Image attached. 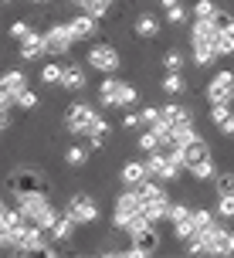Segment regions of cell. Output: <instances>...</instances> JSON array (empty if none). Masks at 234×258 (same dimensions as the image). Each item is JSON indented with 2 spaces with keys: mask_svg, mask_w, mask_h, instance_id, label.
Wrapping results in <instances>:
<instances>
[{
  "mask_svg": "<svg viewBox=\"0 0 234 258\" xmlns=\"http://www.w3.org/2000/svg\"><path fill=\"white\" fill-rule=\"evenodd\" d=\"M112 224H116V231H122L126 238H132L136 231L149 228V221H146V214H143V201H139V194L132 190V187H126V190L116 197Z\"/></svg>",
  "mask_w": 234,
  "mask_h": 258,
  "instance_id": "obj_1",
  "label": "cell"
},
{
  "mask_svg": "<svg viewBox=\"0 0 234 258\" xmlns=\"http://www.w3.org/2000/svg\"><path fill=\"white\" fill-rule=\"evenodd\" d=\"M65 24H68V31H71V41H75V44L99 34V17H92V14H85V11H78L75 17H68Z\"/></svg>",
  "mask_w": 234,
  "mask_h": 258,
  "instance_id": "obj_11",
  "label": "cell"
},
{
  "mask_svg": "<svg viewBox=\"0 0 234 258\" xmlns=\"http://www.w3.org/2000/svg\"><path fill=\"white\" fill-rule=\"evenodd\" d=\"M75 231H78V224L68 218L65 211H61V214H58V221L48 228V238H51V241H58V245H68V241L75 238Z\"/></svg>",
  "mask_w": 234,
  "mask_h": 258,
  "instance_id": "obj_16",
  "label": "cell"
},
{
  "mask_svg": "<svg viewBox=\"0 0 234 258\" xmlns=\"http://www.w3.org/2000/svg\"><path fill=\"white\" fill-rule=\"evenodd\" d=\"M160 89L167 92V95H183L187 92V78H183V72H163V78H160Z\"/></svg>",
  "mask_w": 234,
  "mask_h": 258,
  "instance_id": "obj_21",
  "label": "cell"
},
{
  "mask_svg": "<svg viewBox=\"0 0 234 258\" xmlns=\"http://www.w3.org/2000/svg\"><path fill=\"white\" fill-rule=\"evenodd\" d=\"M190 58H194L197 68H210V64L217 61L214 41H190Z\"/></svg>",
  "mask_w": 234,
  "mask_h": 258,
  "instance_id": "obj_17",
  "label": "cell"
},
{
  "mask_svg": "<svg viewBox=\"0 0 234 258\" xmlns=\"http://www.w3.org/2000/svg\"><path fill=\"white\" fill-rule=\"evenodd\" d=\"M197 238L204 241L207 255H234V231L231 228H221L217 221L210 228H204V231H197Z\"/></svg>",
  "mask_w": 234,
  "mask_h": 258,
  "instance_id": "obj_5",
  "label": "cell"
},
{
  "mask_svg": "<svg viewBox=\"0 0 234 258\" xmlns=\"http://www.w3.org/2000/svg\"><path fill=\"white\" fill-rule=\"evenodd\" d=\"M17 211L24 214L27 224H38V228H51L54 221H58V207H54V201L48 197V190H34V194H21L17 197Z\"/></svg>",
  "mask_w": 234,
  "mask_h": 258,
  "instance_id": "obj_2",
  "label": "cell"
},
{
  "mask_svg": "<svg viewBox=\"0 0 234 258\" xmlns=\"http://www.w3.org/2000/svg\"><path fill=\"white\" fill-rule=\"evenodd\" d=\"M65 214L75 221L78 228H85V224H95L99 221V204L92 201L89 194H75L71 201H65Z\"/></svg>",
  "mask_w": 234,
  "mask_h": 258,
  "instance_id": "obj_8",
  "label": "cell"
},
{
  "mask_svg": "<svg viewBox=\"0 0 234 258\" xmlns=\"http://www.w3.org/2000/svg\"><path fill=\"white\" fill-rule=\"evenodd\" d=\"M31 31H34V27L27 24V21H14V24L7 27V38H11V41H24Z\"/></svg>",
  "mask_w": 234,
  "mask_h": 258,
  "instance_id": "obj_36",
  "label": "cell"
},
{
  "mask_svg": "<svg viewBox=\"0 0 234 258\" xmlns=\"http://www.w3.org/2000/svg\"><path fill=\"white\" fill-rule=\"evenodd\" d=\"M210 21H214V31H217V34H227V31H234V17L224 11V7H217V14H214Z\"/></svg>",
  "mask_w": 234,
  "mask_h": 258,
  "instance_id": "obj_33",
  "label": "cell"
},
{
  "mask_svg": "<svg viewBox=\"0 0 234 258\" xmlns=\"http://www.w3.org/2000/svg\"><path fill=\"white\" fill-rule=\"evenodd\" d=\"M99 102L102 105H122V109H132V105L139 102V89L129 85V82H122L116 75H105L102 85H99Z\"/></svg>",
  "mask_w": 234,
  "mask_h": 258,
  "instance_id": "obj_3",
  "label": "cell"
},
{
  "mask_svg": "<svg viewBox=\"0 0 234 258\" xmlns=\"http://www.w3.org/2000/svg\"><path fill=\"white\" fill-rule=\"evenodd\" d=\"M214 221H217V214H214V211H207V207H194V211H190V224H194V234H197V231H204V228H210Z\"/></svg>",
  "mask_w": 234,
  "mask_h": 258,
  "instance_id": "obj_26",
  "label": "cell"
},
{
  "mask_svg": "<svg viewBox=\"0 0 234 258\" xmlns=\"http://www.w3.org/2000/svg\"><path fill=\"white\" fill-rule=\"evenodd\" d=\"M180 150H183V170H190L194 163H200V160H207V156H210V146L200 140V136L190 140L187 146H180Z\"/></svg>",
  "mask_w": 234,
  "mask_h": 258,
  "instance_id": "obj_18",
  "label": "cell"
},
{
  "mask_svg": "<svg viewBox=\"0 0 234 258\" xmlns=\"http://www.w3.org/2000/svg\"><path fill=\"white\" fill-rule=\"evenodd\" d=\"M92 160V150L85 146V140H78V143H71V146H65V163L71 170H78V167H85Z\"/></svg>",
  "mask_w": 234,
  "mask_h": 258,
  "instance_id": "obj_20",
  "label": "cell"
},
{
  "mask_svg": "<svg viewBox=\"0 0 234 258\" xmlns=\"http://www.w3.org/2000/svg\"><path fill=\"white\" fill-rule=\"evenodd\" d=\"M214 51H217V58L234 54V31H227V34H217V38H214Z\"/></svg>",
  "mask_w": 234,
  "mask_h": 258,
  "instance_id": "obj_34",
  "label": "cell"
},
{
  "mask_svg": "<svg viewBox=\"0 0 234 258\" xmlns=\"http://www.w3.org/2000/svg\"><path fill=\"white\" fill-rule=\"evenodd\" d=\"M85 61H89V68H95L99 75H116L119 68H122V54H119V48H112L109 41H99V44L89 48Z\"/></svg>",
  "mask_w": 234,
  "mask_h": 258,
  "instance_id": "obj_4",
  "label": "cell"
},
{
  "mask_svg": "<svg viewBox=\"0 0 234 258\" xmlns=\"http://www.w3.org/2000/svg\"><path fill=\"white\" fill-rule=\"evenodd\" d=\"M146 177H149V173H146V163H143V160H129V163L122 167V173H119L122 187H139Z\"/></svg>",
  "mask_w": 234,
  "mask_h": 258,
  "instance_id": "obj_19",
  "label": "cell"
},
{
  "mask_svg": "<svg viewBox=\"0 0 234 258\" xmlns=\"http://www.w3.org/2000/svg\"><path fill=\"white\" fill-rule=\"evenodd\" d=\"M214 214L224 221H234V194H217V207H214Z\"/></svg>",
  "mask_w": 234,
  "mask_h": 258,
  "instance_id": "obj_29",
  "label": "cell"
},
{
  "mask_svg": "<svg viewBox=\"0 0 234 258\" xmlns=\"http://www.w3.org/2000/svg\"><path fill=\"white\" fill-rule=\"evenodd\" d=\"M163 68H167V72H183V54L177 51V48H170V51L163 54Z\"/></svg>",
  "mask_w": 234,
  "mask_h": 258,
  "instance_id": "obj_37",
  "label": "cell"
},
{
  "mask_svg": "<svg viewBox=\"0 0 234 258\" xmlns=\"http://www.w3.org/2000/svg\"><path fill=\"white\" fill-rule=\"evenodd\" d=\"M4 207H7V204H4V197H0V211H4Z\"/></svg>",
  "mask_w": 234,
  "mask_h": 258,
  "instance_id": "obj_45",
  "label": "cell"
},
{
  "mask_svg": "<svg viewBox=\"0 0 234 258\" xmlns=\"http://www.w3.org/2000/svg\"><path fill=\"white\" fill-rule=\"evenodd\" d=\"M41 85H61V64H58V58L41 64Z\"/></svg>",
  "mask_w": 234,
  "mask_h": 258,
  "instance_id": "obj_27",
  "label": "cell"
},
{
  "mask_svg": "<svg viewBox=\"0 0 234 258\" xmlns=\"http://www.w3.org/2000/svg\"><path fill=\"white\" fill-rule=\"evenodd\" d=\"M0 85L11 92V95H17V92H24L31 82H27V75L21 72V68H11V72H4V75H0Z\"/></svg>",
  "mask_w": 234,
  "mask_h": 258,
  "instance_id": "obj_22",
  "label": "cell"
},
{
  "mask_svg": "<svg viewBox=\"0 0 234 258\" xmlns=\"http://www.w3.org/2000/svg\"><path fill=\"white\" fill-rule=\"evenodd\" d=\"M17 44H21V61H41V58H44V34H41V31H31V34H27L24 41H17Z\"/></svg>",
  "mask_w": 234,
  "mask_h": 258,
  "instance_id": "obj_15",
  "label": "cell"
},
{
  "mask_svg": "<svg viewBox=\"0 0 234 258\" xmlns=\"http://www.w3.org/2000/svg\"><path fill=\"white\" fill-rule=\"evenodd\" d=\"M194 180H200V183H207V180H214L217 177V167H214V156H207V160H200V163H194V167L187 170Z\"/></svg>",
  "mask_w": 234,
  "mask_h": 258,
  "instance_id": "obj_24",
  "label": "cell"
},
{
  "mask_svg": "<svg viewBox=\"0 0 234 258\" xmlns=\"http://www.w3.org/2000/svg\"><path fill=\"white\" fill-rule=\"evenodd\" d=\"M71 4H75L78 11H82V7H85V4H89V0H71Z\"/></svg>",
  "mask_w": 234,
  "mask_h": 258,
  "instance_id": "obj_43",
  "label": "cell"
},
{
  "mask_svg": "<svg viewBox=\"0 0 234 258\" xmlns=\"http://www.w3.org/2000/svg\"><path fill=\"white\" fill-rule=\"evenodd\" d=\"M190 14H194V17H200V21H210V17L217 14V4H214V0H194Z\"/></svg>",
  "mask_w": 234,
  "mask_h": 258,
  "instance_id": "obj_32",
  "label": "cell"
},
{
  "mask_svg": "<svg viewBox=\"0 0 234 258\" xmlns=\"http://www.w3.org/2000/svg\"><path fill=\"white\" fill-rule=\"evenodd\" d=\"M160 119H167L170 126H177V122H183V119H194V112H190L187 105H180V102H167V105H160Z\"/></svg>",
  "mask_w": 234,
  "mask_h": 258,
  "instance_id": "obj_23",
  "label": "cell"
},
{
  "mask_svg": "<svg viewBox=\"0 0 234 258\" xmlns=\"http://www.w3.org/2000/svg\"><path fill=\"white\" fill-rule=\"evenodd\" d=\"M190 17V7H183V4H173V7H167V21L170 24H183Z\"/></svg>",
  "mask_w": 234,
  "mask_h": 258,
  "instance_id": "obj_38",
  "label": "cell"
},
{
  "mask_svg": "<svg viewBox=\"0 0 234 258\" xmlns=\"http://www.w3.org/2000/svg\"><path fill=\"white\" fill-rule=\"evenodd\" d=\"M160 27H163V21H160L156 14H139V17L132 21V34L139 41H153V38H160Z\"/></svg>",
  "mask_w": 234,
  "mask_h": 258,
  "instance_id": "obj_14",
  "label": "cell"
},
{
  "mask_svg": "<svg viewBox=\"0 0 234 258\" xmlns=\"http://www.w3.org/2000/svg\"><path fill=\"white\" fill-rule=\"evenodd\" d=\"M27 4H48V0H27Z\"/></svg>",
  "mask_w": 234,
  "mask_h": 258,
  "instance_id": "obj_44",
  "label": "cell"
},
{
  "mask_svg": "<svg viewBox=\"0 0 234 258\" xmlns=\"http://www.w3.org/2000/svg\"><path fill=\"white\" fill-rule=\"evenodd\" d=\"M11 190H14V197H21V194L48 190V183H44V177L34 173V170H17V173L11 177Z\"/></svg>",
  "mask_w": 234,
  "mask_h": 258,
  "instance_id": "obj_12",
  "label": "cell"
},
{
  "mask_svg": "<svg viewBox=\"0 0 234 258\" xmlns=\"http://www.w3.org/2000/svg\"><path fill=\"white\" fill-rule=\"evenodd\" d=\"M190 211H194L190 204H170V214H167V221H170V224H180V221H190Z\"/></svg>",
  "mask_w": 234,
  "mask_h": 258,
  "instance_id": "obj_35",
  "label": "cell"
},
{
  "mask_svg": "<svg viewBox=\"0 0 234 258\" xmlns=\"http://www.w3.org/2000/svg\"><path fill=\"white\" fill-rule=\"evenodd\" d=\"M95 119H99V112H95L92 105H85V102H71L65 109V129L71 133V136H78V140H85V133L92 129Z\"/></svg>",
  "mask_w": 234,
  "mask_h": 258,
  "instance_id": "obj_6",
  "label": "cell"
},
{
  "mask_svg": "<svg viewBox=\"0 0 234 258\" xmlns=\"http://www.w3.org/2000/svg\"><path fill=\"white\" fill-rule=\"evenodd\" d=\"M38 92L31 89V85H27L24 92H17V95H14V105H17V109H27V112H31V109H38Z\"/></svg>",
  "mask_w": 234,
  "mask_h": 258,
  "instance_id": "obj_30",
  "label": "cell"
},
{
  "mask_svg": "<svg viewBox=\"0 0 234 258\" xmlns=\"http://www.w3.org/2000/svg\"><path fill=\"white\" fill-rule=\"evenodd\" d=\"M136 146H139V153H156V150H163V140H160L149 126H146V133L139 136V143H136Z\"/></svg>",
  "mask_w": 234,
  "mask_h": 258,
  "instance_id": "obj_28",
  "label": "cell"
},
{
  "mask_svg": "<svg viewBox=\"0 0 234 258\" xmlns=\"http://www.w3.org/2000/svg\"><path fill=\"white\" fill-rule=\"evenodd\" d=\"M207 102H234V72H217L207 82Z\"/></svg>",
  "mask_w": 234,
  "mask_h": 258,
  "instance_id": "obj_10",
  "label": "cell"
},
{
  "mask_svg": "<svg viewBox=\"0 0 234 258\" xmlns=\"http://www.w3.org/2000/svg\"><path fill=\"white\" fill-rule=\"evenodd\" d=\"M221 133H224V136H234V112H231V119L221 126Z\"/></svg>",
  "mask_w": 234,
  "mask_h": 258,
  "instance_id": "obj_42",
  "label": "cell"
},
{
  "mask_svg": "<svg viewBox=\"0 0 234 258\" xmlns=\"http://www.w3.org/2000/svg\"><path fill=\"white\" fill-rule=\"evenodd\" d=\"M231 102H217V105H210V122H214V129H221L227 119H231Z\"/></svg>",
  "mask_w": 234,
  "mask_h": 258,
  "instance_id": "obj_31",
  "label": "cell"
},
{
  "mask_svg": "<svg viewBox=\"0 0 234 258\" xmlns=\"http://www.w3.org/2000/svg\"><path fill=\"white\" fill-rule=\"evenodd\" d=\"M143 163H146V173H149L153 180H160V183H173V180H177V177L183 173V170L177 167V163H173V160H170L163 150H156V153H146Z\"/></svg>",
  "mask_w": 234,
  "mask_h": 258,
  "instance_id": "obj_7",
  "label": "cell"
},
{
  "mask_svg": "<svg viewBox=\"0 0 234 258\" xmlns=\"http://www.w3.org/2000/svg\"><path fill=\"white\" fill-rule=\"evenodd\" d=\"M85 85H89L85 64H82V61H65V64H61V89H65V92H82Z\"/></svg>",
  "mask_w": 234,
  "mask_h": 258,
  "instance_id": "obj_13",
  "label": "cell"
},
{
  "mask_svg": "<svg viewBox=\"0 0 234 258\" xmlns=\"http://www.w3.org/2000/svg\"><path fill=\"white\" fill-rule=\"evenodd\" d=\"M71 31H68L65 21H58V24H51L48 31H44V51H48V58H65L68 51H71Z\"/></svg>",
  "mask_w": 234,
  "mask_h": 258,
  "instance_id": "obj_9",
  "label": "cell"
},
{
  "mask_svg": "<svg viewBox=\"0 0 234 258\" xmlns=\"http://www.w3.org/2000/svg\"><path fill=\"white\" fill-rule=\"evenodd\" d=\"M4 4H11V0H0V7H4Z\"/></svg>",
  "mask_w": 234,
  "mask_h": 258,
  "instance_id": "obj_46",
  "label": "cell"
},
{
  "mask_svg": "<svg viewBox=\"0 0 234 258\" xmlns=\"http://www.w3.org/2000/svg\"><path fill=\"white\" fill-rule=\"evenodd\" d=\"M156 119H160V105H146V109H139V126H153Z\"/></svg>",
  "mask_w": 234,
  "mask_h": 258,
  "instance_id": "obj_40",
  "label": "cell"
},
{
  "mask_svg": "<svg viewBox=\"0 0 234 258\" xmlns=\"http://www.w3.org/2000/svg\"><path fill=\"white\" fill-rule=\"evenodd\" d=\"M214 187H217V194H234V173H217Z\"/></svg>",
  "mask_w": 234,
  "mask_h": 258,
  "instance_id": "obj_39",
  "label": "cell"
},
{
  "mask_svg": "<svg viewBox=\"0 0 234 258\" xmlns=\"http://www.w3.org/2000/svg\"><path fill=\"white\" fill-rule=\"evenodd\" d=\"M214 38H217L214 21H200V17H194V24H190V41H214Z\"/></svg>",
  "mask_w": 234,
  "mask_h": 258,
  "instance_id": "obj_25",
  "label": "cell"
},
{
  "mask_svg": "<svg viewBox=\"0 0 234 258\" xmlns=\"http://www.w3.org/2000/svg\"><path fill=\"white\" fill-rule=\"evenodd\" d=\"M122 129H139V112H126L122 116Z\"/></svg>",
  "mask_w": 234,
  "mask_h": 258,
  "instance_id": "obj_41",
  "label": "cell"
}]
</instances>
